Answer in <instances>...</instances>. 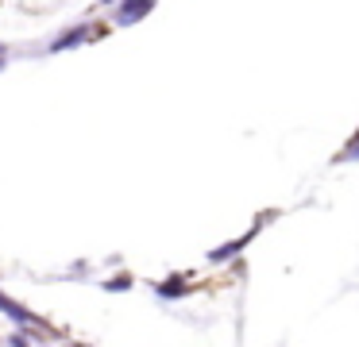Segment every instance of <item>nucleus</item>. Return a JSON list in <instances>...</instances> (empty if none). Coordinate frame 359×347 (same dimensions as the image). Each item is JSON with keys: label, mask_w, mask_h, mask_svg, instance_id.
<instances>
[{"label": "nucleus", "mask_w": 359, "mask_h": 347, "mask_svg": "<svg viewBox=\"0 0 359 347\" xmlns=\"http://www.w3.org/2000/svg\"><path fill=\"white\" fill-rule=\"evenodd\" d=\"M271 216H274V212H263V216H259V220L251 224L248 231H243V236H232V239H228V243L212 247V251L205 254V262H209V266H224V262H232V259H236V254H240V251H248V247L255 243V236H259V231L266 228V220H271Z\"/></svg>", "instance_id": "f257e3e1"}, {"label": "nucleus", "mask_w": 359, "mask_h": 347, "mask_svg": "<svg viewBox=\"0 0 359 347\" xmlns=\"http://www.w3.org/2000/svg\"><path fill=\"white\" fill-rule=\"evenodd\" d=\"M0 316H8V320L16 324L20 332H32V328H35V332H47V336L55 332V328H50V324L43 320L39 313H32L27 305H20V301H16V297H8L4 290H0Z\"/></svg>", "instance_id": "f03ea898"}, {"label": "nucleus", "mask_w": 359, "mask_h": 347, "mask_svg": "<svg viewBox=\"0 0 359 347\" xmlns=\"http://www.w3.org/2000/svg\"><path fill=\"white\" fill-rule=\"evenodd\" d=\"M97 35H104V27H97V23H74V27L58 31V35L50 39L47 50L50 54H62V50H74V46H81V43H93Z\"/></svg>", "instance_id": "7ed1b4c3"}, {"label": "nucleus", "mask_w": 359, "mask_h": 347, "mask_svg": "<svg viewBox=\"0 0 359 347\" xmlns=\"http://www.w3.org/2000/svg\"><path fill=\"white\" fill-rule=\"evenodd\" d=\"M151 12H155V0H120V4L112 8V23H116V27H135V23L147 20Z\"/></svg>", "instance_id": "20e7f679"}, {"label": "nucleus", "mask_w": 359, "mask_h": 347, "mask_svg": "<svg viewBox=\"0 0 359 347\" xmlns=\"http://www.w3.org/2000/svg\"><path fill=\"white\" fill-rule=\"evenodd\" d=\"M151 290H155L158 301H182V297L194 293V285H189V274H170V278H163V282H155Z\"/></svg>", "instance_id": "39448f33"}, {"label": "nucleus", "mask_w": 359, "mask_h": 347, "mask_svg": "<svg viewBox=\"0 0 359 347\" xmlns=\"http://www.w3.org/2000/svg\"><path fill=\"white\" fill-rule=\"evenodd\" d=\"M132 285H135V278H132V274H128V270H124V274H112L109 282L101 285V290H104V293H128V290H132Z\"/></svg>", "instance_id": "423d86ee"}, {"label": "nucleus", "mask_w": 359, "mask_h": 347, "mask_svg": "<svg viewBox=\"0 0 359 347\" xmlns=\"http://www.w3.org/2000/svg\"><path fill=\"white\" fill-rule=\"evenodd\" d=\"M332 162H359V128H355V135L348 139V143L336 151V158Z\"/></svg>", "instance_id": "0eeeda50"}, {"label": "nucleus", "mask_w": 359, "mask_h": 347, "mask_svg": "<svg viewBox=\"0 0 359 347\" xmlns=\"http://www.w3.org/2000/svg\"><path fill=\"white\" fill-rule=\"evenodd\" d=\"M8 347H32V336H27V332H16V336H8Z\"/></svg>", "instance_id": "6e6552de"}, {"label": "nucleus", "mask_w": 359, "mask_h": 347, "mask_svg": "<svg viewBox=\"0 0 359 347\" xmlns=\"http://www.w3.org/2000/svg\"><path fill=\"white\" fill-rule=\"evenodd\" d=\"M4 54H8V50H4V46H0V69H4Z\"/></svg>", "instance_id": "1a4fd4ad"}, {"label": "nucleus", "mask_w": 359, "mask_h": 347, "mask_svg": "<svg viewBox=\"0 0 359 347\" xmlns=\"http://www.w3.org/2000/svg\"><path fill=\"white\" fill-rule=\"evenodd\" d=\"M104 4H109V8H116V4H120V0H104Z\"/></svg>", "instance_id": "9d476101"}, {"label": "nucleus", "mask_w": 359, "mask_h": 347, "mask_svg": "<svg viewBox=\"0 0 359 347\" xmlns=\"http://www.w3.org/2000/svg\"><path fill=\"white\" fill-rule=\"evenodd\" d=\"M74 347H89V343H74Z\"/></svg>", "instance_id": "9b49d317"}]
</instances>
